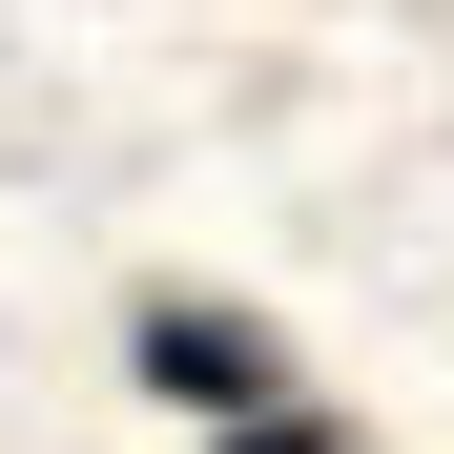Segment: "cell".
<instances>
[{
  "label": "cell",
  "instance_id": "6da1fadb",
  "mask_svg": "<svg viewBox=\"0 0 454 454\" xmlns=\"http://www.w3.org/2000/svg\"><path fill=\"white\" fill-rule=\"evenodd\" d=\"M145 393L166 413H207V434H248V413H289V331L269 310H207V289H145Z\"/></svg>",
  "mask_w": 454,
  "mask_h": 454
},
{
  "label": "cell",
  "instance_id": "7a4b0ae2",
  "mask_svg": "<svg viewBox=\"0 0 454 454\" xmlns=\"http://www.w3.org/2000/svg\"><path fill=\"white\" fill-rule=\"evenodd\" d=\"M207 454H372V434H331L310 393H289V413H248V434H207Z\"/></svg>",
  "mask_w": 454,
  "mask_h": 454
}]
</instances>
